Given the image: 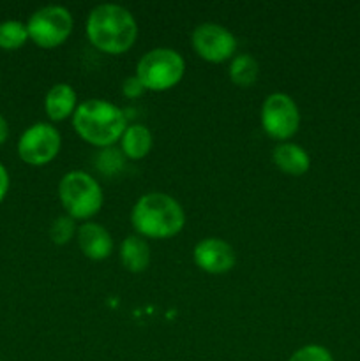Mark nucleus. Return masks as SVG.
I'll return each instance as SVG.
<instances>
[{"mask_svg": "<svg viewBox=\"0 0 360 361\" xmlns=\"http://www.w3.org/2000/svg\"><path fill=\"white\" fill-rule=\"evenodd\" d=\"M28 41L27 25L21 21L9 20L0 23V48L18 49Z\"/></svg>", "mask_w": 360, "mask_h": 361, "instance_id": "nucleus-17", "label": "nucleus"}, {"mask_svg": "<svg viewBox=\"0 0 360 361\" xmlns=\"http://www.w3.org/2000/svg\"><path fill=\"white\" fill-rule=\"evenodd\" d=\"M150 247L147 240L140 235H131L120 245V261L124 268H127L133 274H141L150 264Z\"/></svg>", "mask_w": 360, "mask_h": 361, "instance_id": "nucleus-15", "label": "nucleus"}, {"mask_svg": "<svg viewBox=\"0 0 360 361\" xmlns=\"http://www.w3.org/2000/svg\"><path fill=\"white\" fill-rule=\"evenodd\" d=\"M76 221L69 217V215H60V217L53 221L52 228H49V238L56 245H66V243H69L76 236Z\"/></svg>", "mask_w": 360, "mask_h": 361, "instance_id": "nucleus-18", "label": "nucleus"}, {"mask_svg": "<svg viewBox=\"0 0 360 361\" xmlns=\"http://www.w3.org/2000/svg\"><path fill=\"white\" fill-rule=\"evenodd\" d=\"M78 245L81 252L92 261H102L112 254L113 250V238L104 226L97 222H85L78 228L76 233Z\"/></svg>", "mask_w": 360, "mask_h": 361, "instance_id": "nucleus-11", "label": "nucleus"}, {"mask_svg": "<svg viewBox=\"0 0 360 361\" xmlns=\"http://www.w3.org/2000/svg\"><path fill=\"white\" fill-rule=\"evenodd\" d=\"M73 127L78 136L97 148H112L127 129L122 109L104 99H87L78 104L73 115Z\"/></svg>", "mask_w": 360, "mask_h": 361, "instance_id": "nucleus-3", "label": "nucleus"}, {"mask_svg": "<svg viewBox=\"0 0 360 361\" xmlns=\"http://www.w3.org/2000/svg\"><path fill=\"white\" fill-rule=\"evenodd\" d=\"M7 136H9V126H7L6 118H4V116L0 115V145L6 143Z\"/></svg>", "mask_w": 360, "mask_h": 361, "instance_id": "nucleus-22", "label": "nucleus"}, {"mask_svg": "<svg viewBox=\"0 0 360 361\" xmlns=\"http://www.w3.org/2000/svg\"><path fill=\"white\" fill-rule=\"evenodd\" d=\"M143 92H145V87H143V85H141V81L138 80L136 74H134V76H129V78H126V80H124L122 94L126 95V97L136 99V97H140V95H143Z\"/></svg>", "mask_w": 360, "mask_h": 361, "instance_id": "nucleus-20", "label": "nucleus"}, {"mask_svg": "<svg viewBox=\"0 0 360 361\" xmlns=\"http://www.w3.org/2000/svg\"><path fill=\"white\" fill-rule=\"evenodd\" d=\"M85 28L90 44L108 55L129 51L138 39V23L133 13L116 4H101L94 7Z\"/></svg>", "mask_w": 360, "mask_h": 361, "instance_id": "nucleus-1", "label": "nucleus"}, {"mask_svg": "<svg viewBox=\"0 0 360 361\" xmlns=\"http://www.w3.org/2000/svg\"><path fill=\"white\" fill-rule=\"evenodd\" d=\"M78 108V95L71 85L56 83L48 90L44 97L46 115L52 122H62L74 115Z\"/></svg>", "mask_w": 360, "mask_h": 361, "instance_id": "nucleus-12", "label": "nucleus"}, {"mask_svg": "<svg viewBox=\"0 0 360 361\" xmlns=\"http://www.w3.org/2000/svg\"><path fill=\"white\" fill-rule=\"evenodd\" d=\"M194 51L200 59L210 63H222L232 59L236 51V39L226 27L217 23H201L194 28Z\"/></svg>", "mask_w": 360, "mask_h": 361, "instance_id": "nucleus-9", "label": "nucleus"}, {"mask_svg": "<svg viewBox=\"0 0 360 361\" xmlns=\"http://www.w3.org/2000/svg\"><path fill=\"white\" fill-rule=\"evenodd\" d=\"M152 147H154V136H152L150 129L143 123H133L127 126L124 130L122 137H120V148L122 154L131 161H141L150 154Z\"/></svg>", "mask_w": 360, "mask_h": 361, "instance_id": "nucleus-14", "label": "nucleus"}, {"mask_svg": "<svg viewBox=\"0 0 360 361\" xmlns=\"http://www.w3.org/2000/svg\"><path fill=\"white\" fill-rule=\"evenodd\" d=\"M73 27V14L62 6L41 7L27 21L28 39L44 49L62 46L69 39Z\"/></svg>", "mask_w": 360, "mask_h": 361, "instance_id": "nucleus-6", "label": "nucleus"}, {"mask_svg": "<svg viewBox=\"0 0 360 361\" xmlns=\"http://www.w3.org/2000/svg\"><path fill=\"white\" fill-rule=\"evenodd\" d=\"M62 137L52 123L37 122L28 127L18 141V155L28 166L49 164L59 155Z\"/></svg>", "mask_w": 360, "mask_h": 361, "instance_id": "nucleus-8", "label": "nucleus"}, {"mask_svg": "<svg viewBox=\"0 0 360 361\" xmlns=\"http://www.w3.org/2000/svg\"><path fill=\"white\" fill-rule=\"evenodd\" d=\"M131 224L143 238L168 240L184 229L186 212L169 194L148 192L134 203Z\"/></svg>", "mask_w": 360, "mask_h": 361, "instance_id": "nucleus-2", "label": "nucleus"}, {"mask_svg": "<svg viewBox=\"0 0 360 361\" xmlns=\"http://www.w3.org/2000/svg\"><path fill=\"white\" fill-rule=\"evenodd\" d=\"M261 127L272 140L288 141L300 127V111L296 102L282 92H274L261 104Z\"/></svg>", "mask_w": 360, "mask_h": 361, "instance_id": "nucleus-7", "label": "nucleus"}, {"mask_svg": "<svg viewBox=\"0 0 360 361\" xmlns=\"http://www.w3.org/2000/svg\"><path fill=\"white\" fill-rule=\"evenodd\" d=\"M258 74H260V66H258L256 59L253 55L242 53V55H236L232 59V63H229V80L236 87H253L258 80Z\"/></svg>", "mask_w": 360, "mask_h": 361, "instance_id": "nucleus-16", "label": "nucleus"}, {"mask_svg": "<svg viewBox=\"0 0 360 361\" xmlns=\"http://www.w3.org/2000/svg\"><path fill=\"white\" fill-rule=\"evenodd\" d=\"M59 197L66 215L74 221H87L99 214L104 201L101 185L88 173L74 169L66 173L59 182Z\"/></svg>", "mask_w": 360, "mask_h": 361, "instance_id": "nucleus-4", "label": "nucleus"}, {"mask_svg": "<svg viewBox=\"0 0 360 361\" xmlns=\"http://www.w3.org/2000/svg\"><path fill=\"white\" fill-rule=\"evenodd\" d=\"M7 190H9V173H7L6 166L0 162V203H2L4 197H6Z\"/></svg>", "mask_w": 360, "mask_h": 361, "instance_id": "nucleus-21", "label": "nucleus"}, {"mask_svg": "<svg viewBox=\"0 0 360 361\" xmlns=\"http://www.w3.org/2000/svg\"><path fill=\"white\" fill-rule=\"evenodd\" d=\"M288 361H334V358H332L330 351L325 349L323 345L309 344L293 353Z\"/></svg>", "mask_w": 360, "mask_h": 361, "instance_id": "nucleus-19", "label": "nucleus"}, {"mask_svg": "<svg viewBox=\"0 0 360 361\" xmlns=\"http://www.w3.org/2000/svg\"><path fill=\"white\" fill-rule=\"evenodd\" d=\"M193 259L200 270L212 275L228 274L236 263L233 247L222 238H203L193 250Z\"/></svg>", "mask_w": 360, "mask_h": 361, "instance_id": "nucleus-10", "label": "nucleus"}, {"mask_svg": "<svg viewBox=\"0 0 360 361\" xmlns=\"http://www.w3.org/2000/svg\"><path fill=\"white\" fill-rule=\"evenodd\" d=\"M272 161L277 166L279 171L289 176H302L311 168L309 154L300 145L289 143V141L275 145L272 152Z\"/></svg>", "mask_w": 360, "mask_h": 361, "instance_id": "nucleus-13", "label": "nucleus"}, {"mask_svg": "<svg viewBox=\"0 0 360 361\" xmlns=\"http://www.w3.org/2000/svg\"><path fill=\"white\" fill-rule=\"evenodd\" d=\"M186 73V60L172 48H154L136 66V78L145 90L164 92L176 87Z\"/></svg>", "mask_w": 360, "mask_h": 361, "instance_id": "nucleus-5", "label": "nucleus"}]
</instances>
